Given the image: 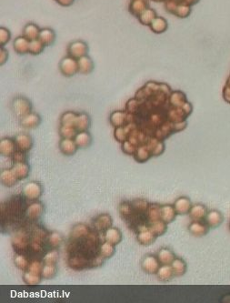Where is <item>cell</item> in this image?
Wrapping results in <instances>:
<instances>
[{
	"label": "cell",
	"instance_id": "obj_30",
	"mask_svg": "<svg viewBox=\"0 0 230 303\" xmlns=\"http://www.w3.org/2000/svg\"><path fill=\"white\" fill-rule=\"evenodd\" d=\"M110 123L112 124L115 128L118 127H123L127 124V113L125 110H116L110 115Z\"/></svg>",
	"mask_w": 230,
	"mask_h": 303
},
{
	"label": "cell",
	"instance_id": "obj_12",
	"mask_svg": "<svg viewBox=\"0 0 230 303\" xmlns=\"http://www.w3.org/2000/svg\"><path fill=\"white\" fill-rule=\"evenodd\" d=\"M24 196L26 197L30 201H37L42 194L41 185L38 182H30L24 186Z\"/></svg>",
	"mask_w": 230,
	"mask_h": 303
},
{
	"label": "cell",
	"instance_id": "obj_48",
	"mask_svg": "<svg viewBox=\"0 0 230 303\" xmlns=\"http://www.w3.org/2000/svg\"><path fill=\"white\" fill-rule=\"evenodd\" d=\"M78 133L76 129L71 128V127H66V126L60 125L59 128V134L63 138H75L77 134Z\"/></svg>",
	"mask_w": 230,
	"mask_h": 303
},
{
	"label": "cell",
	"instance_id": "obj_3",
	"mask_svg": "<svg viewBox=\"0 0 230 303\" xmlns=\"http://www.w3.org/2000/svg\"><path fill=\"white\" fill-rule=\"evenodd\" d=\"M48 236L49 233L45 228L29 222L13 235L12 247L18 254L27 257L30 262L43 261L47 252L52 250Z\"/></svg>",
	"mask_w": 230,
	"mask_h": 303
},
{
	"label": "cell",
	"instance_id": "obj_13",
	"mask_svg": "<svg viewBox=\"0 0 230 303\" xmlns=\"http://www.w3.org/2000/svg\"><path fill=\"white\" fill-rule=\"evenodd\" d=\"M14 140L16 142L17 149L20 150V151L26 152V153L28 151H30V149H32V147H33L32 137L29 134H27V133L18 134V135L16 136Z\"/></svg>",
	"mask_w": 230,
	"mask_h": 303
},
{
	"label": "cell",
	"instance_id": "obj_31",
	"mask_svg": "<svg viewBox=\"0 0 230 303\" xmlns=\"http://www.w3.org/2000/svg\"><path fill=\"white\" fill-rule=\"evenodd\" d=\"M157 257L160 261V264L162 265H171L172 262L176 259V255L174 254V252L168 248H162L159 251Z\"/></svg>",
	"mask_w": 230,
	"mask_h": 303
},
{
	"label": "cell",
	"instance_id": "obj_6",
	"mask_svg": "<svg viewBox=\"0 0 230 303\" xmlns=\"http://www.w3.org/2000/svg\"><path fill=\"white\" fill-rule=\"evenodd\" d=\"M11 109L13 113L19 120L24 119L27 115L32 112L33 106L31 101L24 96H16L11 102Z\"/></svg>",
	"mask_w": 230,
	"mask_h": 303
},
{
	"label": "cell",
	"instance_id": "obj_4",
	"mask_svg": "<svg viewBox=\"0 0 230 303\" xmlns=\"http://www.w3.org/2000/svg\"><path fill=\"white\" fill-rule=\"evenodd\" d=\"M150 203L146 200L136 199L132 202H124L120 204L119 214L130 230L136 232L150 231L151 222L148 218V208Z\"/></svg>",
	"mask_w": 230,
	"mask_h": 303
},
{
	"label": "cell",
	"instance_id": "obj_37",
	"mask_svg": "<svg viewBox=\"0 0 230 303\" xmlns=\"http://www.w3.org/2000/svg\"><path fill=\"white\" fill-rule=\"evenodd\" d=\"M173 277H175V275L171 265H163L159 269L157 272V278L163 282L169 281L170 279H173Z\"/></svg>",
	"mask_w": 230,
	"mask_h": 303
},
{
	"label": "cell",
	"instance_id": "obj_17",
	"mask_svg": "<svg viewBox=\"0 0 230 303\" xmlns=\"http://www.w3.org/2000/svg\"><path fill=\"white\" fill-rule=\"evenodd\" d=\"M77 62H78V73L82 75H89L94 71V61L89 55L78 59Z\"/></svg>",
	"mask_w": 230,
	"mask_h": 303
},
{
	"label": "cell",
	"instance_id": "obj_41",
	"mask_svg": "<svg viewBox=\"0 0 230 303\" xmlns=\"http://www.w3.org/2000/svg\"><path fill=\"white\" fill-rule=\"evenodd\" d=\"M48 241H49V245H50L52 250H58L62 244L63 238L59 232H50L49 236H48Z\"/></svg>",
	"mask_w": 230,
	"mask_h": 303
},
{
	"label": "cell",
	"instance_id": "obj_5",
	"mask_svg": "<svg viewBox=\"0 0 230 303\" xmlns=\"http://www.w3.org/2000/svg\"><path fill=\"white\" fill-rule=\"evenodd\" d=\"M27 198L21 195L12 197L11 199L2 204L1 207V220L4 221L6 228L13 227L15 229H20L26 225L27 211L29 206H27Z\"/></svg>",
	"mask_w": 230,
	"mask_h": 303
},
{
	"label": "cell",
	"instance_id": "obj_32",
	"mask_svg": "<svg viewBox=\"0 0 230 303\" xmlns=\"http://www.w3.org/2000/svg\"><path fill=\"white\" fill-rule=\"evenodd\" d=\"M157 238L158 237L149 230L138 232L136 235V240L138 241V243L141 244L143 246H148L153 244Z\"/></svg>",
	"mask_w": 230,
	"mask_h": 303
},
{
	"label": "cell",
	"instance_id": "obj_19",
	"mask_svg": "<svg viewBox=\"0 0 230 303\" xmlns=\"http://www.w3.org/2000/svg\"><path fill=\"white\" fill-rule=\"evenodd\" d=\"M56 32L50 28H43L40 30L39 32V36L38 39L46 46V47H50L55 44L56 42Z\"/></svg>",
	"mask_w": 230,
	"mask_h": 303
},
{
	"label": "cell",
	"instance_id": "obj_14",
	"mask_svg": "<svg viewBox=\"0 0 230 303\" xmlns=\"http://www.w3.org/2000/svg\"><path fill=\"white\" fill-rule=\"evenodd\" d=\"M189 231L195 237H203L208 233L209 227L206 221L203 222L202 220H192L189 224Z\"/></svg>",
	"mask_w": 230,
	"mask_h": 303
},
{
	"label": "cell",
	"instance_id": "obj_28",
	"mask_svg": "<svg viewBox=\"0 0 230 303\" xmlns=\"http://www.w3.org/2000/svg\"><path fill=\"white\" fill-rule=\"evenodd\" d=\"M16 149V142L15 140H12L11 138H3L0 142V152L3 156L12 157L17 151Z\"/></svg>",
	"mask_w": 230,
	"mask_h": 303
},
{
	"label": "cell",
	"instance_id": "obj_44",
	"mask_svg": "<svg viewBox=\"0 0 230 303\" xmlns=\"http://www.w3.org/2000/svg\"><path fill=\"white\" fill-rule=\"evenodd\" d=\"M59 253L58 250H51L48 251L43 258V263L46 265H56L59 262Z\"/></svg>",
	"mask_w": 230,
	"mask_h": 303
},
{
	"label": "cell",
	"instance_id": "obj_55",
	"mask_svg": "<svg viewBox=\"0 0 230 303\" xmlns=\"http://www.w3.org/2000/svg\"><path fill=\"white\" fill-rule=\"evenodd\" d=\"M56 1L59 5L62 6H69L73 5L75 0H54Z\"/></svg>",
	"mask_w": 230,
	"mask_h": 303
},
{
	"label": "cell",
	"instance_id": "obj_43",
	"mask_svg": "<svg viewBox=\"0 0 230 303\" xmlns=\"http://www.w3.org/2000/svg\"><path fill=\"white\" fill-rule=\"evenodd\" d=\"M41 276L35 275L30 271H26L23 275L24 282L30 286L38 285L41 281Z\"/></svg>",
	"mask_w": 230,
	"mask_h": 303
},
{
	"label": "cell",
	"instance_id": "obj_27",
	"mask_svg": "<svg viewBox=\"0 0 230 303\" xmlns=\"http://www.w3.org/2000/svg\"><path fill=\"white\" fill-rule=\"evenodd\" d=\"M149 29L155 34L160 35V34H162V33H165V31L167 30V29H168V23H167L165 18L158 16L152 21V23L149 25Z\"/></svg>",
	"mask_w": 230,
	"mask_h": 303
},
{
	"label": "cell",
	"instance_id": "obj_29",
	"mask_svg": "<svg viewBox=\"0 0 230 303\" xmlns=\"http://www.w3.org/2000/svg\"><path fill=\"white\" fill-rule=\"evenodd\" d=\"M77 144V148L79 149H87L92 143V137L88 131L78 132L76 137L74 138Z\"/></svg>",
	"mask_w": 230,
	"mask_h": 303
},
{
	"label": "cell",
	"instance_id": "obj_33",
	"mask_svg": "<svg viewBox=\"0 0 230 303\" xmlns=\"http://www.w3.org/2000/svg\"><path fill=\"white\" fill-rule=\"evenodd\" d=\"M90 126V118L89 115L85 112L77 113V119L75 122V128L77 132L87 131Z\"/></svg>",
	"mask_w": 230,
	"mask_h": 303
},
{
	"label": "cell",
	"instance_id": "obj_49",
	"mask_svg": "<svg viewBox=\"0 0 230 303\" xmlns=\"http://www.w3.org/2000/svg\"><path fill=\"white\" fill-rule=\"evenodd\" d=\"M58 269L56 265H46L44 264V267L42 269L41 277L44 279H51L57 275Z\"/></svg>",
	"mask_w": 230,
	"mask_h": 303
},
{
	"label": "cell",
	"instance_id": "obj_54",
	"mask_svg": "<svg viewBox=\"0 0 230 303\" xmlns=\"http://www.w3.org/2000/svg\"><path fill=\"white\" fill-rule=\"evenodd\" d=\"M224 89H230V77H229L228 82H227V85L225 86ZM224 99L225 101H227V102H229V103H230V90H226V91H224Z\"/></svg>",
	"mask_w": 230,
	"mask_h": 303
},
{
	"label": "cell",
	"instance_id": "obj_39",
	"mask_svg": "<svg viewBox=\"0 0 230 303\" xmlns=\"http://www.w3.org/2000/svg\"><path fill=\"white\" fill-rule=\"evenodd\" d=\"M171 267L175 277H181L187 272V264L182 259L176 258L175 261L171 263Z\"/></svg>",
	"mask_w": 230,
	"mask_h": 303
},
{
	"label": "cell",
	"instance_id": "obj_16",
	"mask_svg": "<svg viewBox=\"0 0 230 303\" xmlns=\"http://www.w3.org/2000/svg\"><path fill=\"white\" fill-rule=\"evenodd\" d=\"M148 7L149 4L148 0H131L129 6V11L132 16L137 18Z\"/></svg>",
	"mask_w": 230,
	"mask_h": 303
},
{
	"label": "cell",
	"instance_id": "obj_38",
	"mask_svg": "<svg viewBox=\"0 0 230 303\" xmlns=\"http://www.w3.org/2000/svg\"><path fill=\"white\" fill-rule=\"evenodd\" d=\"M158 17V14L156 12V10L153 8H150L148 7L147 8L144 12L142 13L141 15L137 18L138 21L144 26H148L149 27V25L152 23L155 18Z\"/></svg>",
	"mask_w": 230,
	"mask_h": 303
},
{
	"label": "cell",
	"instance_id": "obj_50",
	"mask_svg": "<svg viewBox=\"0 0 230 303\" xmlns=\"http://www.w3.org/2000/svg\"><path fill=\"white\" fill-rule=\"evenodd\" d=\"M11 39V32L6 28L1 27L0 28V45L1 47H5Z\"/></svg>",
	"mask_w": 230,
	"mask_h": 303
},
{
	"label": "cell",
	"instance_id": "obj_56",
	"mask_svg": "<svg viewBox=\"0 0 230 303\" xmlns=\"http://www.w3.org/2000/svg\"></svg>",
	"mask_w": 230,
	"mask_h": 303
},
{
	"label": "cell",
	"instance_id": "obj_47",
	"mask_svg": "<svg viewBox=\"0 0 230 303\" xmlns=\"http://www.w3.org/2000/svg\"><path fill=\"white\" fill-rule=\"evenodd\" d=\"M46 48V46L42 43L38 38L35 39L33 41H30V54L33 56H38L44 51Z\"/></svg>",
	"mask_w": 230,
	"mask_h": 303
},
{
	"label": "cell",
	"instance_id": "obj_53",
	"mask_svg": "<svg viewBox=\"0 0 230 303\" xmlns=\"http://www.w3.org/2000/svg\"><path fill=\"white\" fill-rule=\"evenodd\" d=\"M8 56H9V53L5 48V47H1V49H0V65L3 66L6 64V61L8 60Z\"/></svg>",
	"mask_w": 230,
	"mask_h": 303
},
{
	"label": "cell",
	"instance_id": "obj_34",
	"mask_svg": "<svg viewBox=\"0 0 230 303\" xmlns=\"http://www.w3.org/2000/svg\"><path fill=\"white\" fill-rule=\"evenodd\" d=\"M177 213L175 210L174 206L171 205H162L161 207V220H163L164 222H165L166 224L170 223L173 220L176 219Z\"/></svg>",
	"mask_w": 230,
	"mask_h": 303
},
{
	"label": "cell",
	"instance_id": "obj_46",
	"mask_svg": "<svg viewBox=\"0 0 230 303\" xmlns=\"http://www.w3.org/2000/svg\"><path fill=\"white\" fill-rule=\"evenodd\" d=\"M167 224L164 222L163 220H159V221H156L155 223L152 224V226L150 228V231L153 232L154 234L157 236V237H160L161 235L165 234L166 230H167Z\"/></svg>",
	"mask_w": 230,
	"mask_h": 303
},
{
	"label": "cell",
	"instance_id": "obj_2",
	"mask_svg": "<svg viewBox=\"0 0 230 303\" xmlns=\"http://www.w3.org/2000/svg\"><path fill=\"white\" fill-rule=\"evenodd\" d=\"M99 232L79 223L72 228L66 244L67 264L75 270L100 267L105 260L101 257Z\"/></svg>",
	"mask_w": 230,
	"mask_h": 303
},
{
	"label": "cell",
	"instance_id": "obj_15",
	"mask_svg": "<svg viewBox=\"0 0 230 303\" xmlns=\"http://www.w3.org/2000/svg\"><path fill=\"white\" fill-rule=\"evenodd\" d=\"M44 206L41 202H35L29 205L27 211V218L30 222H34L41 217L44 212Z\"/></svg>",
	"mask_w": 230,
	"mask_h": 303
},
{
	"label": "cell",
	"instance_id": "obj_22",
	"mask_svg": "<svg viewBox=\"0 0 230 303\" xmlns=\"http://www.w3.org/2000/svg\"><path fill=\"white\" fill-rule=\"evenodd\" d=\"M59 149L66 156H72L76 153L78 148L75 140H73L72 138H63L59 142Z\"/></svg>",
	"mask_w": 230,
	"mask_h": 303
},
{
	"label": "cell",
	"instance_id": "obj_1",
	"mask_svg": "<svg viewBox=\"0 0 230 303\" xmlns=\"http://www.w3.org/2000/svg\"><path fill=\"white\" fill-rule=\"evenodd\" d=\"M124 110L127 124L131 123L137 131L164 141L187 128L193 107L182 91L150 80L127 102Z\"/></svg>",
	"mask_w": 230,
	"mask_h": 303
},
{
	"label": "cell",
	"instance_id": "obj_21",
	"mask_svg": "<svg viewBox=\"0 0 230 303\" xmlns=\"http://www.w3.org/2000/svg\"><path fill=\"white\" fill-rule=\"evenodd\" d=\"M40 123H41L40 116L33 111L20 120V125L26 129H35L40 125Z\"/></svg>",
	"mask_w": 230,
	"mask_h": 303
},
{
	"label": "cell",
	"instance_id": "obj_7",
	"mask_svg": "<svg viewBox=\"0 0 230 303\" xmlns=\"http://www.w3.org/2000/svg\"><path fill=\"white\" fill-rule=\"evenodd\" d=\"M59 71L66 77H71L78 73L77 60L66 55L60 60L59 65Z\"/></svg>",
	"mask_w": 230,
	"mask_h": 303
},
{
	"label": "cell",
	"instance_id": "obj_35",
	"mask_svg": "<svg viewBox=\"0 0 230 303\" xmlns=\"http://www.w3.org/2000/svg\"><path fill=\"white\" fill-rule=\"evenodd\" d=\"M12 169L16 174L18 180H22V179L28 178L29 173H30V167L27 164V162L14 163Z\"/></svg>",
	"mask_w": 230,
	"mask_h": 303
},
{
	"label": "cell",
	"instance_id": "obj_9",
	"mask_svg": "<svg viewBox=\"0 0 230 303\" xmlns=\"http://www.w3.org/2000/svg\"><path fill=\"white\" fill-rule=\"evenodd\" d=\"M158 3H164L165 10L172 15L177 11V8L180 6H192L197 4L199 0H151Z\"/></svg>",
	"mask_w": 230,
	"mask_h": 303
},
{
	"label": "cell",
	"instance_id": "obj_24",
	"mask_svg": "<svg viewBox=\"0 0 230 303\" xmlns=\"http://www.w3.org/2000/svg\"><path fill=\"white\" fill-rule=\"evenodd\" d=\"M207 212L208 211L205 205L196 204L191 207L189 214L190 219L192 220H204L207 216Z\"/></svg>",
	"mask_w": 230,
	"mask_h": 303
},
{
	"label": "cell",
	"instance_id": "obj_26",
	"mask_svg": "<svg viewBox=\"0 0 230 303\" xmlns=\"http://www.w3.org/2000/svg\"><path fill=\"white\" fill-rule=\"evenodd\" d=\"M105 240L108 243L117 246L122 240V232L118 228L111 227L105 232Z\"/></svg>",
	"mask_w": 230,
	"mask_h": 303
},
{
	"label": "cell",
	"instance_id": "obj_10",
	"mask_svg": "<svg viewBox=\"0 0 230 303\" xmlns=\"http://www.w3.org/2000/svg\"><path fill=\"white\" fill-rule=\"evenodd\" d=\"M111 227H112V219L111 216L107 213H102L97 216L92 221L93 230L99 233H105Z\"/></svg>",
	"mask_w": 230,
	"mask_h": 303
},
{
	"label": "cell",
	"instance_id": "obj_42",
	"mask_svg": "<svg viewBox=\"0 0 230 303\" xmlns=\"http://www.w3.org/2000/svg\"><path fill=\"white\" fill-rule=\"evenodd\" d=\"M115 253V246L108 242H103L101 245L100 255L105 261L110 259Z\"/></svg>",
	"mask_w": 230,
	"mask_h": 303
},
{
	"label": "cell",
	"instance_id": "obj_11",
	"mask_svg": "<svg viewBox=\"0 0 230 303\" xmlns=\"http://www.w3.org/2000/svg\"><path fill=\"white\" fill-rule=\"evenodd\" d=\"M142 270L146 273L157 274L160 268V262L158 257L154 255H146L141 262Z\"/></svg>",
	"mask_w": 230,
	"mask_h": 303
},
{
	"label": "cell",
	"instance_id": "obj_36",
	"mask_svg": "<svg viewBox=\"0 0 230 303\" xmlns=\"http://www.w3.org/2000/svg\"><path fill=\"white\" fill-rule=\"evenodd\" d=\"M18 179L13 169H5L1 172V182L6 187H13L17 184Z\"/></svg>",
	"mask_w": 230,
	"mask_h": 303
},
{
	"label": "cell",
	"instance_id": "obj_18",
	"mask_svg": "<svg viewBox=\"0 0 230 303\" xmlns=\"http://www.w3.org/2000/svg\"><path fill=\"white\" fill-rule=\"evenodd\" d=\"M205 221L209 228L214 229V228H218L222 224V222L224 221V217L219 212V210L212 209L207 212V216L205 218Z\"/></svg>",
	"mask_w": 230,
	"mask_h": 303
},
{
	"label": "cell",
	"instance_id": "obj_52",
	"mask_svg": "<svg viewBox=\"0 0 230 303\" xmlns=\"http://www.w3.org/2000/svg\"><path fill=\"white\" fill-rule=\"evenodd\" d=\"M12 159H13V162H14V163H17V162H26V161H27L26 152L20 151V150H17V151L14 153V155L12 156Z\"/></svg>",
	"mask_w": 230,
	"mask_h": 303
},
{
	"label": "cell",
	"instance_id": "obj_40",
	"mask_svg": "<svg viewBox=\"0 0 230 303\" xmlns=\"http://www.w3.org/2000/svg\"><path fill=\"white\" fill-rule=\"evenodd\" d=\"M151 157H153L150 150L148 149L147 146H141L139 148L136 149V153L134 155V159L136 160L137 162H146L148 161Z\"/></svg>",
	"mask_w": 230,
	"mask_h": 303
},
{
	"label": "cell",
	"instance_id": "obj_45",
	"mask_svg": "<svg viewBox=\"0 0 230 303\" xmlns=\"http://www.w3.org/2000/svg\"><path fill=\"white\" fill-rule=\"evenodd\" d=\"M14 262H15L17 268H18L20 270H23V271H28L29 270L30 261L27 257L18 254L14 259Z\"/></svg>",
	"mask_w": 230,
	"mask_h": 303
},
{
	"label": "cell",
	"instance_id": "obj_25",
	"mask_svg": "<svg viewBox=\"0 0 230 303\" xmlns=\"http://www.w3.org/2000/svg\"><path fill=\"white\" fill-rule=\"evenodd\" d=\"M40 30L41 29L37 25L30 22L24 27L22 36H25L30 41H33V40L38 38Z\"/></svg>",
	"mask_w": 230,
	"mask_h": 303
},
{
	"label": "cell",
	"instance_id": "obj_23",
	"mask_svg": "<svg viewBox=\"0 0 230 303\" xmlns=\"http://www.w3.org/2000/svg\"><path fill=\"white\" fill-rule=\"evenodd\" d=\"M191 207V202L188 197H180L174 203V208L178 215L188 214Z\"/></svg>",
	"mask_w": 230,
	"mask_h": 303
},
{
	"label": "cell",
	"instance_id": "obj_8",
	"mask_svg": "<svg viewBox=\"0 0 230 303\" xmlns=\"http://www.w3.org/2000/svg\"><path fill=\"white\" fill-rule=\"evenodd\" d=\"M89 47L88 43L80 39L70 42L66 48L67 55L76 60L89 55Z\"/></svg>",
	"mask_w": 230,
	"mask_h": 303
},
{
	"label": "cell",
	"instance_id": "obj_51",
	"mask_svg": "<svg viewBox=\"0 0 230 303\" xmlns=\"http://www.w3.org/2000/svg\"><path fill=\"white\" fill-rule=\"evenodd\" d=\"M136 146H134L132 143L130 142L129 140H126L122 143V150L123 152L128 155H135L136 151Z\"/></svg>",
	"mask_w": 230,
	"mask_h": 303
},
{
	"label": "cell",
	"instance_id": "obj_20",
	"mask_svg": "<svg viewBox=\"0 0 230 303\" xmlns=\"http://www.w3.org/2000/svg\"><path fill=\"white\" fill-rule=\"evenodd\" d=\"M30 41L24 36H18L13 42V48L18 55H26L30 53Z\"/></svg>",
	"mask_w": 230,
	"mask_h": 303
}]
</instances>
